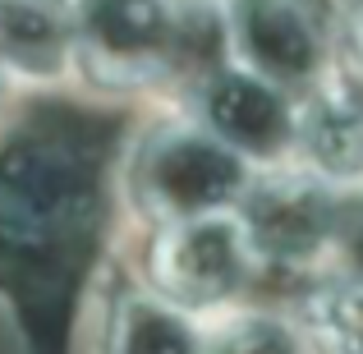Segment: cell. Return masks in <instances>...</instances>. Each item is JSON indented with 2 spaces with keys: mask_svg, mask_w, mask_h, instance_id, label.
<instances>
[{
  "mask_svg": "<svg viewBox=\"0 0 363 354\" xmlns=\"http://www.w3.org/2000/svg\"><path fill=\"white\" fill-rule=\"evenodd\" d=\"M313 166V179H359L363 175V92L345 79H318L294 106V143Z\"/></svg>",
  "mask_w": 363,
  "mask_h": 354,
  "instance_id": "7",
  "label": "cell"
},
{
  "mask_svg": "<svg viewBox=\"0 0 363 354\" xmlns=\"http://www.w3.org/2000/svg\"><path fill=\"white\" fill-rule=\"evenodd\" d=\"M340 239H345L350 267H354L350 276H359V281H363V207H359V212H350L345 221H340Z\"/></svg>",
  "mask_w": 363,
  "mask_h": 354,
  "instance_id": "12",
  "label": "cell"
},
{
  "mask_svg": "<svg viewBox=\"0 0 363 354\" xmlns=\"http://www.w3.org/2000/svg\"><path fill=\"white\" fill-rule=\"evenodd\" d=\"M69 33L83 70L106 88H147L184 51L175 0H74Z\"/></svg>",
  "mask_w": 363,
  "mask_h": 354,
  "instance_id": "2",
  "label": "cell"
},
{
  "mask_svg": "<svg viewBox=\"0 0 363 354\" xmlns=\"http://www.w3.org/2000/svg\"><path fill=\"white\" fill-rule=\"evenodd\" d=\"M194 106L203 129L235 157H281L294 143V106L281 88L244 74L240 65L207 70L194 88Z\"/></svg>",
  "mask_w": 363,
  "mask_h": 354,
  "instance_id": "6",
  "label": "cell"
},
{
  "mask_svg": "<svg viewBox=\"0 0 363 354\" xmlns=\"http://www.w3.org/2000/svg\"><path fill=\"white\" fill-rule=\"evenodd\" d=\"M248 189V166L203 124H166L138 143L129 166V194L138 212L166 226L198 221L235 207Z\"/></svg>",
  "mask_w": 363,
  "mask_h": 354,
  "instance_id": "1",
  "label": "cell"
},
{
  "mask_svg": "<svg viewBox=\"0 0 363 354\" xmlns=\"http://www.w3.org/2000/svg\"><path fill=\"white\" fill-rule=\"evenodd\" d=\"M303 322L327 354H363V281L331 276L303 299Z\"/></svg>",
  "mask_w": 363,
  "mask_h": 354,
  "instance_id": "10",
  "label": "cell"
},
{
  "mask_svg": "<svg viewBox=\"0 0 363 354\" xmlns=\"http://www.w3.org/2000/svg\"><path fill=\"white\" fill-rule=\"evenodd\" d=\"M345 33H350L354 55L363 60V0H350V9H345Z\"/></svg>",
  "mask_w": 363,
  "mask_h": 354,
  "instance_id": "13",
  "label": "cell"
},
{
  "mask_svg": "<svg viewBox=\"0 0 363 354\" xmlns=\"http://www.w3.org/2000/svg\"><path fill=\"white\" fill-rule=\"evenodd\" d=\"M74 55L69 9L60 0H0V60L51 79Z\"/></svg>",
  "mask_w": 363,
  "mask_h": 354,
  "instance_id": "8",
  "label": "cell"
},
{
  "mask_svg": "<svg viewBox=\"0 0 363 354\" xmlns=\"http://www.w3.org/2000/svg\"><path fill=\"white\" fill-rule=\"evenodd\" d=\"M207 354H308L299 327L276 313H240L212 336Z\"/></svg>",
  "mask_w": 363,
  "mask_h": 354,
  "instance_id": "11",
  "label": "cell"
},
{
  "mask_svg": "<svg viewBox=\"0 0 363 354\" xmlns=\"http://www.w3.org/2000/svg\"><path fill=\"white\" fill-rule=\"evenodd\" d=\"M225 37L240 70L281 92L327 79V28L308 0H225Z\"/></svg>",
  "mask_w": 363,
  "mask_h": 354,
  "instance_id": "4",
  "label": "cell"
},
{
  "mask_svg": "<svg viewBox=\"0 0 363 354\" xmlns=\"http://www.w3.org/2000/svg\"><path fill=\"white\" fill-rule=\"evenodd\" d=\"M106 354H207L194 322L157 294H124L111 313Z\"/></svg>",
  "mask_w": 363,
  "mask_h": 354,
  "instance_id": "9",
  "label": "cell"
},
{
  "mask_svg": "<svg viewBox=\"0 0 363 354\" xmlns=\"http://www.w3.org/2000/svg\"><path fill=\"white\" fill-rule=\"evenodd\" d=\"M235 221L244 226V239L253 258H267L276 267H308L340 239V212L331 184L313 175H267L248 179Z\"/></svg>",
  "mask_w": 363,
  "mask_h": 354,
  "instance_id": "3",
  "label": "cell"
},
{
  "mask_svg": "<svg viewBox=\"0 0 363 354\" xmlns=\"http://www.w3.org/2000/svg\"><path fill=\"white\" fill-rule=\"evenodd\" d=\"M253 248L235 212L166 226L152 248V281L166 304H225L253 281Z\"/></svg>",
  "mask_w": 363,
  "mask_h": 354,
  "instance_id": "5",
  "label": "cell"
}]
</instances>
